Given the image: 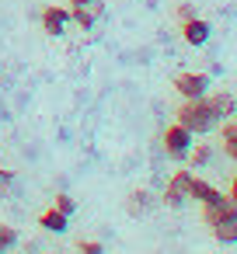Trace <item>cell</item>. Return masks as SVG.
I'll use <instances>...</instances> for the list:
<instances>
[{
  "label": "cell",
  "instance_id": "cell-1",
  "mask_svg": "<svg viewBox=\"0 0 237 254\" xmlns=\"http://www.w3.org/2000/svg\"><path fill=\"white\" fill-rule=\"evenodd\" d=\"M174 122H181L188 132H195V136H206V132H213L216 126H220V119L213 115V108H209V101L206 98H188V101H181V108L174 112Z\"/></svg>",
  "mask_w": 237,
  "mask_h": 254
},
{
  "label": "cell",
  "instance_id": "cell-2",
  "mask_svg": "<svg viewBox=\"0 0 237 254\" xmlns=\"http://www.w3.org/2000/svg\"><path fill=\"white\" fill-rule=\"evenodd\" d=\"M192 143H195V132H188L181 122H171V126L160 132V150H164L171 160H185L188 150H192Z\"/></svg>",
  "mask_w": 237,
  "mask_h": 254
},
{
  "label": "cell",
  "instance_id": "cell-3",
  "mask_svg": "<svg viewBox=\"0 0 237 254\" xmlns=\"http://www.w3.org/2000/svg\"><path fill=\"white\" fill-rule=\"evenodd\" d=\"M192 167H185V171H174L171 174V181H167V188H164V195H160V202L167 205V209H181L185 202H188V188H192Z\"/></svg>",
  "mask_w": 237,
  "mask_h": 254
},
{
  "label": "cell",
  "instance_id": "cell-4",
  "mask_svg": "<svg viewBox=\"0 0 237 254\" xmlns=\"http://www.w3.org/2000/svg\"><path fill=\"white\" fill-rule=\"evenodd\" d=\"M174 91L188 101V98H206L213 91V80L209 73H178L174 77Z\"/></svg>",
  "mask_w": 237,
  "mask_h": 254
},
{
  "label": "cell",
  "instance_id": "cell-5",
  "mask_svg": "<svg viewBox=\"0 0 237 254\" xmlns=\"http://www.w3.org/2000/svg\"><path fill=\"white\" fill-rule=\"evenodd\" d=\"M67 25H70V7H60V4H49V7L42 11V32H46V35H53V39H60V35L67 32Z\"/></svg>",
  "mask_w": 237,
  "mask_h": 254
},
{
  "label": "cell",
  "instance_id": "cell-6",
  "mask_svg": "<svg viewBox=\"0 0 237 254\" xmlns=\"http://www.w3.org/2000/svg\"><path fill=\"white\" fill-rule=\"evenodd\" d=\"M209 35H213V28H209V21H202L199 14L195 18H188V21H181V39L188 42V46H206L209 42Z\"/></svg>",
  "mask_w": 237,
  "mask_h": 254
},
{
  "label": "cell",
  "instance_id": "cell-7",
  "mask_svg": "<svg viewBox=\"0 0 237 254\" xmlns=\"http://www.w3.org/2000/svg\"><path fill=\"white\" fill-rule=\"evenodd\" d=\"M206 101H209V108H213V115H216L220 122H227V119L237 115V98H234L230 91H209Z\"/></svg>",
  "mask_w": 237,
  "mask_h": 254
},
{
  "label": "cell",
  "instance_id": "cell-8",
  "mask_svg": "<svg viewBox=\"0 0 237 254\" xmlns=\"http://www.w3.org/2000/svg\"><path fill=\"white\" fill-rule=\"evenodd\" d=\"M223 216H237V202H234L230 195H220V198H213V202L202 205V223H206V226H213V223L223 219Z\"/></svg>",
  "mask_w": 237,
  "mask_h": 254
},
{
  "label": "cell",
  "instance_id": "cell-9",
  "mask_svg": "<svg viewBox=\"0 0 237 254\" xmlns=\"http://www.w3.org/2000/svg\"><path fill=\"white\" fill-rule=\"evenodd\" d=\"M39 226H42L46 233H67V226H70V216H67V212H60L56 205H49L46 212H39Z\"/></svg>",
  "mask_w": 237,
  "mask_h": 254
},
{
  "label": "cell",
  "instance_id": "cell-10",
  "mask_svg": "<svg viewBox=\"0 0 237 254\" xmlns=\"http://www.w3.org/2000/svg\"><path fill=\"white\" fill-rule=\"evenodd\" d=\"M209 230H213V237H216L220 244H237V216H223V219H216Z\"/></svg>",
  "mask_w": 237,
  "mask_h": 254
},
{
  "label": "cell",
  "instance_id": "cell-11",
  "mask_svg": "<svg viewBox=\"0 0 237 254\" xmlns=\"http://www.w3.org/2000/svg\"><path fill=\"white\" fill-rule=\"evenodd\" d=\"M223 191L220 188H213L209 181H202V178H192V188H188V198H195L199 205H206V202H213V198H220Z\"/></svg>",
  "mask_w": 237,
  "mask_h": 254
},
{
  "label": "cell",
  "instance_id": "cell-12",
  "mask_svg": "<svg viewBox=\"0 0 237 254\" xmlns=\"http://www.w3.org/2000/svg\"><path fill=\"white\" fill-rule=\"evenodd\" d=\"M209 157H213V150H209L206 143H192V150H188V157H185V160H188V164H192V171H195V167H206V164H209Z\"/></svg>",
  "mask_w": 237,
  "mask_h": 254
},
{
  "label": "cell",
  "instance_id": "cell-13",
  "mask_svg": "<svg viewBox=\"0 0 237 254\" xmlns=\"http://www.w3.org/2000/svg\"><path fill=\"white\" fill-rule=\"evenodd\" d=\"M126 209H129V216H143L147 209H150V191H133L129 195V202H126Z\"/></svg>",
  "mask_w": 237,
  "mask_h": 254
},
{
  "label": "cell",
  "instance_id": "cell-14",
  "mask_svg": "<svg viewBox=\"0 0 237 254\" xmlns=\"http://www.w3.org/2000/svg\"><path fill=\"white\" fill-rule=\"evenodd\" d=\"M94 18H98V14H94L91 7H70V21H77L84 32H91V28H94Z\"/></svg>",
  "mask_w": 237,
  "mask_h": 254
},
{
  "label": "cell",
  "instance_id": "cell-15",
  "mask_svg": "<svg viewBox=\"0 0 237 254\" xmlns=\"http://www.w3.org/2000/svg\"><path fill=\"white\" fill-rule=\"evenodd\" d=\"M11 247H18V230L0 223V251H11Z\"/></svg>",
  "mask_w": 237,
  "mask_h": 254
},
{
  "label": "cell",
  "instance_id": "cell-16",
  "mask_svg": "<svg viewBox=\"0 0 237 254\" xmlns=\"http://www.w3.org/2000/svg\"><path fill=\"white\" fill-rule=\"evenodd\" d=\"M53 205H56L60 212H67V216H74V209H77V202H74L70 195H63V191L56 195V202H53Z\"/></svg>",
  "mask_w": 237,
  "mask_h": 254
},
{
  "label": "cell",
  "instance_id": "cell-17",
  "mask_svg": "<svg viewBox=\"0 0 237 254\" xmlns=\"http://www.w3.org/2000/svg\"><path fill=\"white\" fill-rule=\"evenodd\" d=\"M223 153H227L230 160H237V129L223 136Z\"/></svg>",
  "mask_w": 237,
  "mask_h": 254
},
{
  "label": "cell",
  "instance_id": "cell-18",
  "mask_svg": "<svg viewBox=\"0 0 237 254\" xmlns=\"http://www.w3.org/2000/svg\"><path fill=\"white\" fill-rule=\"evenodd\" d=\"M70 7H91L94 14H101V0H67Z\"/></svg>",
  "mask_w": 237,
  "mask_h": 254
},
{
  "label": "cell",
  "instance_id": "cell-19",
  "mask_svg": "<svg viewBox=\"0 0 237 254\" xmlns=\"http://www.w3.org/2000/svg\"><path fill=\"white\" fill-rule=\"evenodd\" d=\"M77 247H80V251H84V254H101V251H105V247H101V244H98V240H80V244H77Z\"/></svg>",
  "mask_w": 237,
  "mask_h": 254
},
{
  "label": "cell",
  "instance_id": "cell-20",
  "mask_svg": "<svg viewBox=\"0 0 237 254\" xmlns=\"http://www.w3.org/2000/svg\"><path fill=\"white\" fill-rule=\"evenodd\" d=\"M188 18H195V7L192 4H181L178 7V21H188Z\"/></svg>",
  "mask_w": 237,
  "mask_h": 254
},
{
  "label": "cell",
  "instance_id": "cell-21",
  "mask_svg": "<svg viewBox=\"0 0 237 254\" xmlns=\"http://www.w3.org/2000/svg\"><path fill=\"white\" fill-rule=\"evenodd\" d=\"M230 198L237 202V174H234V181H230Z\"/></svg>",
  "mask_w": 237,
  "mask_h": 254
},
{
  "label": "cell",
  "instance_id": "cell-22",
  "mask_svg": "<svg viewBox=\"0 0 237 254\" xmlns=\"http://www.w3.org/2000/svg\"><path fill=\"white\" fill-rule=\"evenodd\" d=\"M234 129H237V115H234Z\"/></svg>",
  "mask_w": 237,
  "mask_h": 254
}]
</instances>
